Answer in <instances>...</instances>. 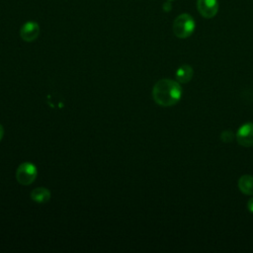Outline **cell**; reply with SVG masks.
Here are the masks:
<instances>
[{
    "mask_svg": "<svg viewBox=\"0 0 253 253\" xmlns=\"http://www.w3.org/2000/svg\"><path fill=\"white\" fill-rule=\"evenodd\" d=\"M182 87L178 81L164 78L157 81L152 88L154 102L162 107L176 105L182 97Z\"/></svg>",
    "mask_w": 253,
    "mask_h": 253,
    "instance_id": "1",
    "label": "cell"
},
{
    "mask_svg": "<svg viewBox=\"0 0 253 253\" xmlns=\"http://www.w3.org/2000/svg\"><path fill=\"white\" fill-rule=\"evenodd\" d=\"M195 28V20L188 13L180 14L173 22V33L179 39H187L192 36Z\"/></svg>",
    "mask_w": 253,
    "mask_h": 253,
    "instance_id": "2",
    "label": "cell"
},
{
    "mask_svg": "<svg viewBox=\"0 0 253 253\" xmlns=\"http://www.w3.org/2000/svg\"><path fill=\"white\" fill-rule=\"evenodd\" d=\"M37 167L31 162H24L19 165L16 171V179L22 185H31L37 178Z\"/></svg>",
    "mask_w": 253,
    "mask_h": 253,
    "instance_id": "3",
    "label": "cell"
},
{
    "mask_svg": "<svg viewBox=\"0 0 253 253\" xmlns=\"http://www.w3.org/2000/svg\"><path fill=\"white\" fill-rule=\"evenodd\" d=\"M235 136L238 144L245 147L253 146V123L243 124L238 128Z\"/></svg>",
    "mask_w": 253,
    "mask_h": 253,
    "instance_id": "4",
    "label": "cell"
},
{
    "mask_svg": "<svg viewBox=\"0 0 253 253\" xmlns=\"http://www.w3.org/2000/svg\"><path fill=\"white\" fill-rule=\"evenodd\" d=\"M197 9L204 18L211 19L217 14L218 1L217 0H197Z\"/></svg>",
    "mask_w": 253,
    "mask_h": 253,
    "instance_id": "5",
    "label": "cell"
},
{
    "mask_svg": "<svg viewBox=\"0 0 253 253\" xmlns=\"http://www.w3.org/2000/svg\"><path fill=\"white\" fill-rule=\"evenodd\" d=\"M40 34V26L36 22L25 23L20 30V37L25 42L35 41Z\"/></svg>",
    "mask_w": 253,
    "mask_h": 253,
    "instance_id": "6",
    "label": "cell"
},
{
    "mask_svg": "<svg viewBox=\"0 0 253 253\" xmlns=\"http://www.w3.org/2000/svg\"><path fill=\"white\" fill-rule=\"evenodd\" d=\"M193 75H194V70H193L192 66H190L188 64H183L177 69L175 77L179 83L185 84L192 80Z\"/></svg>",
    "mask_w": 253,
    "mask_h": 253,
    "instance_id": "7",
    "label": "cell"
},
{
    "mask_svg": "<svg viewBox=\"0 0 253 253\" xmlns=\"http://www.w3.org/2000/svg\"><path fill=\"white\" fill-rule=\"evenodd\" d=\"M237 186L241 193L248 196H253V176L242 175L238 179Z\"/></svg>",
    "mask_w": 253,
    "mask_h": 253,
    "instance_id": "8",
    "label": "cell"
},
{
    "mask_svg": "<svg viewBox=\"0 0 253 253\" xmlns=\"http://www.w3.org/2000/svg\"><path fill=\"white\" fill-rule=\"evenodd\" d=\"M31 198L34 202L39 204H44L50 199V192L46 188L39 187L31 192Z\"/></svg>",
    "mask_w": 253,
    "mask_h": 253,
    "instance_id": "9",
    "label": "cell"
},
{
    "mask_svg": "<svg viewBox=\"0 0 253 253\" xmlns=\"http://www.w3.org/2000/svg\"><path fill=\"white\" fill-rule=\"evenodd\" d=\"M234 138V134L231 130H223L220 133V139L224 142V143H229L233 140Z\"/></svg>",
    "mask_w": 253,
    "mask_h": 253,
    "instance_id": "10",
    "label": "cell"
},
{
    "mask_svg": "<svg viewBox=\"0 0 253 253\" xmlns=\"http://www.w3.org/2000/svg\"><path fill=\"white\" fill-rule=\"evenodd\" d=\"M247 209L248 211L253 213V198H251L248 202H247Z\"/></svg>",
    "mask_w": 253,
    "mask_h": 253,
    "instance_id": "11",
    "label": "cell"
},
{
    "mask_svg": "<svg viewBox=\"0 0 253 253\" xmlns=\"http://www.w3.org/2000/svg\"><path fill=\"white\" fill-rule=\"evenodd\" d=\"M163 9H164V11H166V12H169V11L171 10V4H170L169 2H167V3H164V5H163Z\"/></svg>",
    "mask_w": 253,
    "mask_h": 253,
    "instance_id": "12",
    "label": "cell"
},
{
    "mask_svg": "<svg viewBox=\"0 0 253 253\" xmlns=\"http://www.w3.org/2000/svg\"><path fill=\"white\" fill-rule=\"evenodd\" d=\"M3 135H4V128H3L2 125H0V140L2 139Z\"/></svg>",
    "mask_w": 253,
    "mask_h": 253,
    "instance_id": "13",
    "label": "cell"
},
{
    "mask_svg": "<svg viewBox=\"0 0 253 253\" xmlns=\"http://www.w3.org/2000/svg\"><path fill=\"white\" fill-rule=\"evenodd\" d=\"M168 1H172V0H168Z\"/></svg>",
    "mask_w": 253,
    "mask_h": 253,
    "instance_id": "14",
    "label": "cell"
}]
</instances>
